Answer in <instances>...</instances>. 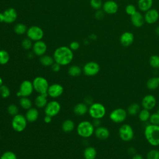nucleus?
<instances>
[{
  "mask_svg": "<svg viewBox=\"0 0 159 159\" xmlns=\"http://www.w3.org/2000/svg\"><path fill=\"white\" fill-rule=\"evenodd\" d=\"M4 20V14L3 13L0 12V22H2Z\"/></svg>",
  "mask_w": 159,
  "mask_h": 159,
  "instance_id": "nucleus-52",
  "label": "nucleus"
},
{
  "mask_svg": "<svg viewBox=\"0 0 159 159\" xmlns=\"http://www.w3.org/2000/svg\"><path fill=\"white\" fill-rule=\"evenodd\" d=\"M4 22L7 24H11L16 21L17 17V12L14 8H8L6 9L4 12Z\"/></svg>",
  "mask_w": 159,
  "mask_h": 159,
  "instance_id": "nucleus-19",
  "label": "nucleus"
},
{
  "mask_svg": "<svg viewBox=\"0 0 159 159\" xmlns=\"http://www.w3.org/2000/svg\"><path fill=\"white\" fill-rule=\"evenodd\" d=\"M155 33L157 35L159 36V26H157L155 29Z\"/></svg>",
  "mask_w": 159,
  "mask_h": 159,
  "instance_id": "nucleus-53",
  "label": "nucleus"
},
{
  "mask_svg": "<svg viewBox=\"0 0 159 159\" xmlns=\"http://www.w3.org/2000/svg\"><path fill=\"white\" fill-rule=\"evenodd\" d=\"M34 90L32 82L29 80H24L20 85L19 92L20 93L21 97H29L32 94Z\"/></svg>",
  "mask_w": 159,
  "mask_h": 159,
  "instance_id": "nucleus-12",
  "label": "nucleus"
},
{
  "mask_svg": "<svg viewBox=\"0 0 159 159\" xmlns=\"http://www.w3.org/2000/svg\"><path fill=\"white\" fill-rule=\"evenodd\" d=\"M139 9L142 12L150 9L153 5V0H139L137 2Z\"/></svg>",
  "mask_w": 159,
  "mask_h": 159,
  "instance_id": "nucleus-25",
  "label": "nucleus"
},
{
  "mask_svg": "<svg viewBox=\"0 0 159 159\" xmlns=\"http://www.w3.org/2000/svg\"><path fill=\"white\" fill-rule=\"evenodd\" d=\"M147 159H159V150L156 148H153L150 150L147 155Z\"/></svg>",
  "mask_w": 159,
  "mask_h": 159,
  "instance_id": "nucleus-37",
  "label": "nucleus"
},
{
  "mask_svg": "<svg viewBox=\"0 0 159 159\" xmlns=\"http://www.w3.org/2000/svg\"><path fill=\"white\" fill-rule=\"evenodd\" d=\"M159 19V12L155 9H150L145 12L144 15L145 22L148 24H153L158 21Z\"/></svg>",
  "mask_w": 159,
  "mask_h": 159,
  "instance_id": "nucleus-15",
  "label": "nucleus"
},
{
  "mask_svg": "<svg viewBox=\"0 0 159 159\" xmlns=\"http://www.w3.org/2000/svg\"><path fill=\"white\" fill-rule=\"evenodd\" d=\"M102 10L107 14H114L118 11L119 6L117 2L112 0H107L102 4Z\"/></svg>",
  "mask_w": 159,
  "mask_h": 159,
  "instance_id": "nucleus-16",
  "label": "nucleus"
},
{
  "mask_svg": "<svg viewBox=\"0 0 159 159\" xmlns=\"http://www.w3.org/2000/svg\"><path fill=\"white\" fill-rule=\"evenodd\" d=\"M61 110L60 104L57 101H50L48 102L46 106L44 107V112L45 115L54 117L57 116Z\"/></svg>",
  "mask_w": 159,
  "mask_h": 159,
  "instance_id": "nucleus-10",
  "label": "nucleus"
},
{
  "mask_svg": "<svg viewBox=\"0 0 159 159\" xmlns=\"http://www.w3.org/2000/svg\"><path fill=\"white\" fill-rule=\"evenodd\" d=\"M39 111L36 108L31 107L27 110L25 113V118L29 122H35L39 117Z\"/></svg>",
  "mask_w": 159,
  "mask_h": 159,
  "instance_id": "nucleus-22",
  "label": "nucleus"
},
{
  "mask_svg": "<svg viewBox=\"0 0 159 159\" xmlns=\"http://www.w3.org/2000/svg\"><path fill=\"white\" fill-rule=\"evenodd\" d=\"M95 136L100 140H106L109 138L110 135L109 130L104 126H99L95 129L94 130Z\"/></svg>",
  "mask_w": 159,
  "mask_h": 159,
  "instance_id": "nucleus-20",
  "label": "nucleus"
},
{
  "mask_svg": "<svg viewBox=\"0 0 159 159\" xmlns=\"http://www.w3.org/2000/svg\"><path fill=\"white\" fill-rule=\"evenodd\" d=\"M101 0H90V5L91 7L95 10H99L102 7Z\"/></svg>",
  "mask_w": 159,
  "mask_h": 159,
  "instance_id": "nucleus-42",
  "label": "nucleus"
},
{
  "mask_svg": "<svg viewBox=\"0 0 159 159\" xmlns=\"http://www.w3.org/2000/svg\"><path fill=\"white\" fill-rule=\"evenodd\" d=\"M148 89L153 91L159 88V77L154 76L149 78L146 83Z\"/></svg>",
  "mask_w": 159,
  "mask_h": 159,
  "instance_id": "nucleus-26",
  "label": "nucleus"
},
{
  "mask_svg": "<svg viewBox=\"0 0 159 159\" xmlns=\"http://www.w3.org/2000/svg\"><path fill=\"white\" fill-rule=\"evenodd\" d=\"M55 62L61 66L70 64L73 59V51L66 46H61L55 49L53 55Z\"/></svg>",
  "mask_w": 159,
  "mask_h": 159,
  "instance_id": "nucleus-1",
  "label": "nucleus"
},
{
  "mask_svg": "<svg viewBox=\"0 0 159 159\" xmlns=\"http://www.w3.org/2000/svg\"><path fill=\"white\" fill-rule=\"evenodd\" d=\"M54 62L53 57L48 55H43L40 58V63L45 66H51Z\"/></svg>",
  "mask_w": 159,
  "mask_h": 159,
  "instance_id": "nucleus-30",
  "label": "nucleus"
},
{
  "mask_svg": "<svg viewBox=\"0 0 159 159\" xmlns=\"http://www.w3.org/2000/svg\"><path fill=\"white\" fill-rule=\"evenodd\" d=\"M18 111H19V109L16 104H11L9 105L7 107V112L11 116H16V114H18Z\"/></svg>",
  "mask_w": 159,
  "mask_h": 159,
  "instance_id": "nucleus-41",
  "label": "nucleus"
},
{
  "mask_svg": "<svg viewBox=\"0 0 159 159\" xmlns=\"http://www.w3.org/2000/svg\"><path fill=\"white\" fill-rule=\"evenodd\" d=\"M104 12L103 10H96L95 12V18L98 20H101L104 18Z\"/></svg>",
  "mask_w": 159,
  "mask_h": 159,
  "instance_id": "nucleus-45",
  "label": "nucleus"
},
{
  "mask_svg": "<svg viewBox=\"0 0 159 159\" xmlns=\"http://www.w3.org/2000/svg\"><path fill=\"white\" fill-rule=\"evenodd\" d=\"M19 104L22 108L28 110L32 107V102L28 97H21L19 100Z\"/></svg>",
  "mask_w": 159,
  "mask_h": 159,
  "instance_id": "nucleus-32",
  "label": "nucleus"
},
{
  "mask_svg": "<svg viewBox=\"0 0 159 159\" xmlns=\"http://www.w3.org/2000/svg\"><path fill=\"white\" fill-rule=\"evenodd\" d=\"M84 103L87 105H91L93 103V100L90 96H86L84 98Z\"/></svg>",
  "mask_w": 159,
  "mask_h": 159,
  "instance_id": "nucleus-49",
  "label": "nucleus"
},
{
  "mask_svg": "<svg viewBox=\"0 0 159 159\" xmlns=\"http://www.w3.org/2000/svg\"><path fill=\"white\" fill-rule=\"evenodd\" d=\"M2 83H3V80H2V79L1 78V77L0 76V86L3 84Z\"/></svg>",
  "mask_w": 159,
  "mask_h": 159,
  "instance_id": "nucleus-54",
  "label": "nucleus"
},
{
  "mask_svg": "<svg viewBox=\"0 0 159 159\" xmlns=\"http://www.w3.org/2000/svg\"><path fill=\"white\" fill-rule=\"evenodd\" d=\"M63 93V87L57 83L49 85L47 90L48 96L52 98H57L60 97Z\"/></svg>",
  "mask_w": 159,
  "mask_h": 159,
  "instance_id": "nucleus-14",
  "label": "nucleus"
},
{
  "mask_svg": "<svg viewBox=\"0 0 159 159\" xmlns=\"http://www.w3.org/2000/svg\"><path fill=\"white\" fill-rule=\"evenodd\" d=\"M52 117L50 116H47V115H45V117H44V122L47 124H49L52 122Z\"/></svg>",
  "mask_w": 159,
  "mask_h": 159,
  "instance_id": "nucleus-50",
  "label": "nucleus"
},
{
  "mask_svg": "<svg viewBox=\"0 0 159 159\" xmlns=\"http://www.w3.org/2000/svg\"><path fill=\"white\" fill-rule=\"evenodd\" d=\"M92 124L93 125H94V127H99L101 126V119H93V120L92 122Z\"/></svg>",
  "mask_w": 159,
  "mask_h": 159,
  "instance_id": "nucleus-48",
  "label": "nucleus"
},
{
  "mask_svg": "<svg viewBox=\"0 0 159 159\" xmlns=\"http://www.w3.org/2000/svg\"><path fill=\"white\" fill-rule=\"evenodd\" d=\"M125 12L127 14L129 15V16H132L133 14H134L136 12H137V9H136V7L134 5L132 4H127L125 7Z\"/></svg>",
  "mask_w": 159,
  "mask_h": 159,
  "instance_id": "nucleus-44",
  "label": "nucleus"
},
{
  "mask_svg": "<svg viewBox=\"0 0 159 159\" xmlns=\"http://www.w3.org/2000/svg\"><path fill=\"white\" fill-rule=\"evenodd\" d=\"M26 34L29 39L35 42L41 40L44 35L43 30L37 25H32L27 29Z\"/></svg>",
  "mask_w": 159,
  "mask_h": 159,
  "instance_id": "nucleus-9",
  "label": "nucleus"
},
{
  "mask_svg": "<svg viewBox=\"0 0 159 159\" xmlns=\"http://www.w3.org/2000/svg\"><path fill=\"white\" fill-rule=\"evenodd\" d=\"M75 125L74 122L71 119H66L63 121L61 125V129L66 133L71 132L75 129Z\"/></svg>",
  "mask_w": 159,
  "mask_h": 159,
  "instance_id": "nucleus-28",
  "label": "nucleus"
},
{
  "mask_svg": "<svg viewBox=\"0 0 159 159\" xmlns=\"http://www.w3.org/2000/svg\"><path fill=\"white\" fill-rule=\"evenodd\" d=\"M10 59L9 53L5 50H0V65H4L7 64Z\"/></svg>",
  "mask_w": 159,
  "mask_h": 159,
  "instance_id": "nucleus-35",
  "label": "nucleus"
},
{
  "mask_svg": "<svg viewBox=\"0 0 159 159\" xmlns=\"http://www.w3.org/2000/svg\"><path fill=\"white\" fill-rule=\"evenodd\" d=\"M27 26L22 23H18L14 27V31L17 35H22L27 32Z\"/></svg>",
  "mask_w": 159,
  "mask_h": 159,
  "instance_id": "nucleus-34",
  "label": "nucleus"
},
{
  "mask_svg": "<svg viewBox=\"0 0 159 159\" xmlns=\"http://www.w3.org/2000/svg\"><path fill=\"white\" fill-rule=\"evenodd\" d=\"M32 48L33 52L35 55L41 57L45 55V53H46L47 50V46L44 42L42 40H39L34 43L32 46Z\"/></svg>",
  "mask_w": 159,
  "mask_h": 159,
  "instance_id": "nucleus-17",
  "label": "nucleus"
},
{
  "mask_svg": "<svg viewBox=\"0 0 159 159\" xmlns=\"http://www.w3.org/2000/svg\"><path fill=\"white\" fill-rule=\"evenodd\" d=\"M140 106L136 102H134L130 104L127 109V112L128 115L130 116H135L139 114V112L140 111Z\"/></svg>",
  "mask_w": 159,
  "mask_h": 159,
  "instance_id": "nucleus-29",
  "label": "nucleus"
},
{
  "mask_svg": "<svg viewBox=\"0 0 159 159\" xmlns=\"http://www.w3.org/2000/svg\"><path fill=\"white\" fill-rule=\"evenodd\" d=\"M97 155V151L93 147L89 146L86 147L83 152L84 159H95Z\"/></svg>",
  "mask_w": 159,
  "mask_h": 159,
  "instance_id": "nucleus-27",
  "label": "nucleus"
},
{
  "mask_svg": "<svg viewBox=\"0 0 159 159\" xmlns=\"http://www.w3.org/2000/svg\"><path fill=\"white\" fill-rule=\"evenodd\" d=\"M68 73L71 76H78L81 73V68L78 65H71L69 67Z\"/></svg>",
  "mask_w": 159,
  "mask_h": 159,
  "instance_id": "nucleus-33",
  "label": "nucleus"
},
{
  "mask_svg": "<svg viewBox=\"0 0 159 159\" xmlns=\"http://www.w3.org/2000/svg\"><path fill=\"white\" fill-rule=\"evenodd\" d=\"M119 41L123 47H129L134 41V35L130 32H124L120 35Z\"/></svg>",
  "mask_w": 159,
  "mask_h": 159,
  "instance_id": "nucleus-18",
  "label": "nucleus"
},
{
  "mask_svg": "<svg viewBox=\"0 0 159 159\" xmlns=\"http://www.w3.org/2000/svg\"><path fill=\"white\" fill-rule=\"evenodd\" d=\"M99 71L100 66L95 61H89L86 63L83 68L84 74L88 76H95L99 72Z\"/></svg>",
  "mask_w": 159,
  "mask_h": 159,
  "instance_id": "nucleus-11",
  "label": "nucleus"
},
{
  "mask_svg": "<svg viewBox=\"0 0 159 159\" xmlns=\"http://www.w3.org/2000/svg\"><path fill=\"white\" fill-rule=\"evenodd\" d=\"M0 159H17L16 155L12 151H6L0 157Z\"/></svg>",
  "mask_w": 159,
  "mask_h": 159,
  "instance_id": "nucleus-40",
  "label": "nucleus"
},
{
  "mask_svg": "<svg viewBox=\"0 0 159 159\" xmlns=\"http://www.w3.org/2000/svg\"><path fill=\"white\" fill-rule=\"evenodd\" d=\"M34 90L39 94L47 93V90L49 87L48 81L42 76L35 77L32 81Z\"/></svg>",
  "mask_w": 159,
  "mask_h": 159,
  "instance_id": "nucleus-8",
  "label": "nucleus"
},
{
  "mask_svg": "<svg viewBox=\"0 0 159 159\" xmlns=\"http://www.w3.org/2000/svg\"><path fill=\"white\" fill-rule=\"evenodd\" d=\"M0 97H1V96H0Z\"/></svg>",
  "mask_w": 159,
  "mask_h": 159,
  "instance_id": "nucleus-56",
  "label": "nucleus"
},
{
  "mask_svg": "<svg viewBox=\"0 0 159 159\" xmlns=\"http://www.w3.org/2000/svg\"><path fill=\"white\" fill-rule=\"evenodd\" d=\"M132 159H145L144 157L140 154H134L132 156Z\"/></svg>",
  "mask_w": 159,
  "mask_h": 159,
  "instance_id": "nucleus-51",
  "label": "nucleus"
},
{
  "mask_svg": "<svg viewBox=\"0 0 159 159\" xmlns=\"http://www.w3.org/2000/svg\"><path fill=\"white\" fill-rule=\"evenodd\" d=\"M130 20L132 24L134 27L138 28L142 27L145 22L144 16H143V15L138 11L130 16Z\"/></svg>",
  "mask_w": 159,
  "mask_h": 159,
  "instance_id": "nucleus-21",
  "label": "nucleus"
},
{
  "mask_svg": "<svg viewBox=\"0 0 159 159\" xmlns=\"http://www.w3.org/2000/svg\"><path fill=\"white\" fill-rule=\"evenodd\" d=\"M119 136L124 142L131 141L134 137V130L132 127L128 124H122L119 129Z\"/></svg>",
  "mask_w": 159,
  "mask_h": 159,
  "instance_id": "nucleus-5",
  "label": "nucleus"
},
{
  "mask_svg": "<svg viewBox=\"0 0 159 159\" xmlns=\"http://www.w3.org/2000/svg\"><path fill=\"white\" fill-rule=\"evenodd\" d=\"M79 48H80V43L77 41H73V42H71L70 44V48L72 51L77 50Z\"/></svg>",
  "mask_w": 159,
  "mask_h": 159,
  "instance_id": "nucleus-46",
  "label": "nucleus"
},
{
  "mask_svg": "<svg viewBox=\"0 0 159 159\" xmlns=\"http://www.w3.org/2000/svg\"><path fill=\"white\" fill-rule=\"evenodd\" d=\"M88 113L93 119H101L105 116L106 109L102 104L99 102H93L89 107Z\"/></svg>",
  "mask_w": 159,
  "mask_h": 159,
  "instance_id": "nucleus-4",
  "label": "nucleus"
},
{
  "mask_svg": "<svg viewBox=\"0 0 159 159\" xmlns=\"http://www.w3.org/2000/svg\"><path fill=\"white\" fill-rule=\"evenodd\" d=\"M157 112H158V114H159V109H158V111H157Z\"/></svg>",
  "mask_w": 159,
  "mask_h": 159,
  "instance_id": "nucleus-55",
  "label": "nucleus"
},
{
  "mask_svg": "<svg viewBox=\"0 0 159 159\" xmlns=\"http://www.w3.org/2000/svg\"><path fill=\"white\" fill-rule=\"evenodd\" d=\"M149 65L154 69L159 68V56L157 55H153L149 58Z\"/></svg>",
  "mask_w": 159,
  "mask_h": 159,
  "instance_id": "nucleus-36",
  "label": "nucleus"
},
{
  "mask_svg": "<svg viewBox=\"0 0 159 159\" xmlns=\"http://www.w3.org/2000/svg\"><path fill=\"white\" fill-rule=\"evenodd\" d=\"M95 127L92 122L88 120L80 122L77 126V133L83 138H89L94 133Z\"/></svg>",
  "mask_w": 159,
  "mask_h": 159,
  "instance_id": "nucleus-3",
  "label": "nucleus"
},
{
  "mask_svg": "<svg viewBox=\"0 0 159 159\" xmlns=\"http://www.w3.org/2000/svg\"><path fill=\"white\" fill-rule=\"evenodd\" d=\"M32 41L28 37L24 39L22 41V47L25 50H29L32 47Z\"/></svg>",
  "mask_w": 159,
  "mask_h": 159,
  "instance_id": "nucleus-43",
  "label": "nucleus"
},
{
  "mask_svg": "<svg viewBox=\"0 0 159 159\" xmlns=\"http://www.w3.org/2000/svg\"><path fill=\"white\" fill-rule=\"evenodd\" d=\"M144 137L147 142L153 147L159 146V125L149 124L143 131Z\"/></svg>",
  "mask_w": 159,
  "mask_h": 159,
  "instance_id": "nucleus-2",
  "label": "nucleus"
},
{
  "mask_svg": "<svg viewBox=\"0 0 159 159\" xmlns=\"http://www.w3.org/2000/svg\"><path fill=\"white\" fill-rule=\"evenodd\" d=\"M128 116L127 110L122 107L116 108L109 114V119L112 122L116 124H121L124 122Z\"/></svg>",
  "mask_w": 159,
  "mask_h": 159,
  "instance_id": "nucleus-6",
  "label": "nucleus"
},
{
  "mask_svg": "<svg viewBox=\"0 0 159 159\" xmlns=\"http://www.w3.org/2000/svg\"><path fill=\"white\" fill-rule=\"evenodd\" d=\"M60 66L61 65H59L58 63H56V62H54L52 65L51 66V68L52 70V71H53L54 72H58L60 70Z\"/></svg>",
  "mask_w": 159,
  "mask_h": 159,
  "instance_id": "nucleus-47",
  "label": "nucleus"
},
{
  "mask_svg": "<svg viewBox=\"0 0 159 159\" xmlns=\"http://www.w3.org/2000/svg\"><path fill=\"white\" fill-rule=\"evenodd\" d=\"M27 124V120L25 117L22 114H17L13 116L11 122V125L15 131L17 132H22L26 128Z\"/></svg>",
  "mask_w": 159,
  "mask_h": 159,
  "instance_id": "nucleus-7",
  "label": "nucleus"
},
{
  "mask_svg": "<svg viewBox=\"0 0 159 159\" xmlns=\"http://www.w3.org/2000/svg\"><path fill=\"white\" fill-rule=\"evenodd\" d=\"M11 94V91L9 88L4 85L2 84V86H0V96L2 98H7Z\"/></svg>",
  "mask_w": 159,
  "mask_h": 159,
  "instance_id": "nucleus-38",
  "label": "nucleus"
},
{
  "mask_svg": "<svg viewBox=\"0 0 159 159\" xmlns=\"http://www.w3.org/2000/svg\"><path fill=\"white\" fill-rule=\"evenodd\" d=\"M150 115H151V114H150V112L149 110L143 108L142 109H140V112H139L138 117H139V119L141 122H145L149 120Z\"/></svg>",
  "mask_w": 159,
  "mask_h": 159,
  "instance_id": "nucleus-31",
  "label": "nucleus"
},
{
  "mask_svg": "<svg viewBox=\"0 0 159 159\" xmlns=\"http://www.w3.org/2000/svg\"><path fill=\"white\" fill-rule=\"evenodd\" d=\"M47 93L39 94L35 99V104L37 108H43L46 106L47 102Z\"/></svg>",
  "mask_w": 159,
  "mask_h": 159,
  "instance_id": "nucleus-23",
  "label": "nucleus"
},
{
  "mask_svg": "<svg viewBox=\"0 0 159 159\" xmlns=\"http://www.w3.org/2000/svg\"><path fill=\"white\" fill-rule=\"evenodd\" d=\"M149 122L151 124L159 125V114L157 112L151 114Z\"/></svg>",
  "mask_w": 159,
  "mask_h": 159,
  "instance_id": "nucleus-39",
  "label": "nucleus"
},
{
  "mask_svg": "<svg viewBox=\"0 0 159 159\" xmlns=\"http://www.w3.org/2000/svg\"><path fill=\"white\" fill-rule=\"evenodd\" d=\"M89 107L84 102H80L76 104L73 108V111L78 116H83L88 112Z\"/></svg>",
  "mask_w": 159,
  "mask_h": 159,
  "instance_id": "nucleus-24",
  "label": "nucleus"
},
{
  "mask_svg": "<svg viewBox=\"0 0 159 159\" xmlns=\"http://www.w3.org/2000/svg\"><path fill=\"white\" fill-rule=\"evenodd\" d=\"M157 104V99L155 96L151 94L145 95L142 99L141 106L142 108L146 109L147 110L153 109Z\"/></svg>",
  "mask_w": 159,
  "mask_h": 159,
  "instance_id": "nucleus-13",
  "label": "nucleus"
}]
</instances>
